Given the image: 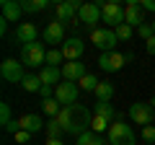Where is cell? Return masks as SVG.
I'll return each mask as SVG.
<instances>
[{
    "label": "cell",
    "instance_id": "1",
    "mask_svg": "<svg viewBox=\"0 0 155 145\" xmlns=\"http://www.w3.org/2000/svg\"><path fill=\"white\" fill-rule=\"evenodd\" d=\"M57 119H60L62 130H65L67 135H75V137H80L83 132H88V127L93 124V117H91V112L85 109L83 104L62 106V112H60Z\"/></svg>",
    "mask_w": 155,
    "mask_h": 145
},
{
    "label": "cell",
    "instance_id": "2",
    "mask_svg": "<svg viewBox=\"0 0 155 145\" xmlns=\"http://www.w3.org/2000/svg\"><path fill=\"white\" fill-rule=\"evenodd\" d=\"M47 52L41 42H34V44H23L21 49V62L26 67H44L47 65Z\"/></svg>",
    "mask_w": 155,
    "mask_h": 145
},
{
    "label": "cell",
    "instance_id": "3",
    "mask_svg": "<svg viewBox=\"0 0 155 145\" xmlns=\"http://www.w3.org/2000/svg\"><path fill=\"white\" fill-rule=\"evenodd\" d=\"M109 145H137V135L129 124L114 122L109 127Z\"/></svg>",
    "mask_w": 155,
    "mask_h": 145
},
{
    "label": "cell",
    "instance_id": "4",
    "mask_svg": "<svg viewBox=\"0 0 155 145\" xmlns=\"http://www.w3.org/2000/svg\"><path fill=\"white\" fill-rule=\"evenodd\" d=\"M91 42L96 44V49H101V55L104 52H114V47H116V34H114V29H93L91 31Z\"/></svg>",
    "mask_w": 155,
    "mask_h": 145
},
{
    "label": "cell",
    "instance_id": "5",
    "mask_svg": "<svg viewBox=\"0 0 155 145\" xmlns=\"http://www.w3.org/2000/svg\"><path fill=\"white\" fill-rule=\"evenodd\" d=\"M101 21L109 29H119L124 23V8L119 3H104L101 5Z\"/></svg>",
    "mask_w": 155,
    "mask_h": 145
},
{
    "label": "cell",
    "instance_id": "6",
    "mask_svg": "<svg viewBox=\"0 0 155 145\" xmlns=\"http://www.w3.org/2000/svg\"><path fill=\"white\" fill-rule=\"evenodd\" d=\"M0 75H3L8 83H23V78H26V72H23V62L3 60V65H0Z\"/></svg>",
    "mask_w": 155,
    "mask_h": 145
},
{
    "label": "cell",
    "instance_id": "7",
    "mask_svg": "<svg viewBox=\"0 0 155 145\" xmlns=\"http://www.w3.org/2000/svg\"><path fill=\"white\" fill-rule=\"evenodd\" d=\"M78 83H70V80H62L60 86L54 88V99L60 101L62 106H70V104H78Z\"/></svg>",
    "mask_w": 155,
    "mask_h": 145
},
{
    "label": "cell",
    "instance_id": "8",
    "mask_svg": "<svg viewBox=\"0 0 155 145\" xmlns=\"http://www.w3.org/2000/svg\"><path fill=\"white\" fill-rule=\"evenodd\" d=\"M124 65H127V57L122 52H104L98 57V67L104 72H116V70H122Z\"/></svg>",
    "mask_w": 155,
    "mask_h": 145
},
{
    "label": "cell",
    "instance_id": "9",
    "mask_svg": "<svg viewBox=\"0 0 155 145\" xmlns=\"http://www.w3.org/2000/svg\"><path fill=\"white\" fill-rule=\"evenodd\" d=\"M129 117H132L134 124H142V127H147V124L155 119V109H153L150 104H140V101H137V104L129 106Z\"/></svg>",
    "mask_w": 155,
    "mask_h": 145
},
{
    "label": "cell",
    "instance_id": "10",
    "mask_svg": "<svg viewBox=\"0 0 155 145\" xmlns=\"http://www.w3.org/2000/svg\"><path fill=\"white\" fill-rule=\"evenodd\" d=\"M78 21L85 23L88 29H96V23L101 21V5L98 3H83V8L78 13Z\"/></svg>",
    "mask_w": 155,
    "mask_h": 145
},
{
    "label": "cell",
    "instance_id": "11",
    "mask_svg": "<svg viewBox=\"0 0 155 145\" xmlns=\"http://www.w3.org/2000/svg\"><path fill=\"white\" fill-rule=\"evenodd\" d=\"M124 23L132 29H140L145 23L142 18V3H137V0H129L127 5H124Z\"/></svg>",
    "mask_w": 155,
    "mask_h": 145
},
{
    "label": "cell",
    "instance_id": "12",
    "mask_svg": "<svg viewBox=\"0 0 155 145\" xmlns=\"http://www.w3.org/2000/svg\"><path fill=\"white\" fill-rule=\"evenodd\" d=\"M62 52H65V60L67 62H78L80 57H83V52H85V44H83L80 36H70V39L62 44Z\"/></svg>",
    "mask_w": 155,
    "mask_h": 145
},
{
    "label": "cell",
    "instance_id": "13",
    "mask_svg": "<svg viewBox=\"0 0 155 145\" xmlns=\"http://www.w3.org/2000/svg\"><path fill=\"white\" fill-rule=\"evenodd\" d=\"M44 42L47 44H52V49H54L57 44H65V26H62L60 21H49V26L44 29Z\"/></svg>",
    "mask_w": 155,
    "mask_h": 145
},
{
    "label": "cell",
    "instance_id": "14",
    "mask_svg": "<svg viewBox=\"0 0 155 145\" xmlns=\"http://www.w3.org/2000/svg\"><path fill=\"white\" fill-rule=\"evenodd\" d=\"M88 72H85V65L80 60L78 62H65L62 65V80H70V83H80Z\"/></svg>",
    "mask_w": 155,
    "mask_h": 145
},
{
    "label": "cell",
    "instance_id": "15",
    "mask_svg": "<svg viewBox=\"0 0 155 145\" xmlns=\"http://www.w3.org/2000/svg\"><path fill=\"white\" fill-rule=\"evenodd\" d=\"M18 127L34 135V132H41V130H44L47 124L41 122V117H39V114H31V112H28V114H23V117L18 119Z\"/></svg>",
    "mask_w": 155,
    "mask_h": 145
},
{
    "label": "cell",
    "instance_id": "16",
    "mask_svg": "<svg viewBox=\"0 0 155 145\" xmlns=\"http://www.w3.org/2000/svg\"><path fill=\"white\" fill-rule=\"evenodd\" d=\"M36 26L34 23H28V21H23V23H18L16 26V39L18 42H23V44H34L36 42Z\"/></svg>",
    "mask_w": 155,
    "mask_h": 145
},
{
    "label": "cell",
    "instance_id": "17",
    "mask_svg": "<svg viewBox=\"0 0 155 145\" xmlns=\"http://www.w3.org/2000/svg\"><path fill=\"white\" fill-rule=\"evenodd\" d=\"M39 78H41V83H44V86L57 88L60 80H62V67H49V65H44V67H41V72H39Z\"/></svg>",
    "mask_w": 155,
    "mask_h": 145
},
{
    "label": "cell",
    "instance_id": "18",
    "mask_svg": "<svg viewBox=\"0 0 155 145\" xmlns=\"http://www.w3.org/2000/svg\"><path fill=\"white\" fill-rule=\"evenodd\" d=\"M96 117L106 119L109 124H114V122H122V114L116 112V109H114L111 104H101V101L96 104Z\"/></svg>",
    "mask_w": 155,
    "mask_h": 145
},
{
    "label": "cell",
    "instance_id": "19",
    "mask_svg": "<svg viewBox=\"0 0 155 145\" xmlns=\"http://www.w3.org/2000/svg\"><path fill=\"white\" fill-rule=\"evenodd\" d=\"M23 13L21 3H16V0H3V18L5 21H18Z\"/></svg>",
    "mask_w": 155,
    "mask_h": 145
},
{
    "label": "cell",
    "instance_id": "20",
    "mask_svg": "<svg viewBox=\"0 0 155 145\" xmlns=\"http://www.w3.org/2000/svg\"><path fill=\"white\" fill-rule=\"evenodd\" d=\"M111 96H114V83L111 80H101L98 88H96V99L101 104H111Z\"/></svg>",
    "mask_w": 155,
    "mask_h": 145
},
{
    "label": "cell",
    "instance_id": "21",
    "mask_svg": "<svg viewBox=\"0 0 155 145\" xmlns=\"http://www.w3.org/2000/svg\"><path fill=\"white\" fill-rule=\"evenodd\" d=\"M41 78H39V75H26V78H23V83H21V88L26 91V93H39V91H41Z\"/></svg>",
    "mask_w": 155,
    "mask_h": 145
},
{
    "label": "cell",
    "instance_id": "22",
    "mask_svg": "<svg viewBox=\"0 0 155 145\" xmlns=\"http://www.w3.org/2000/svg\"><path fill=\"white\" fill-rule=\"evenodd\" d=\"M44 132H47V140H60V135L65 132V130H62L60 119H49L47 127H44Z\"/></svg>",
    "mask_w": 155,
    "mask_h": 145
},
{
    "label": "cell",
    "instance_id": "23",
    "mask_svg": "<svg viewBox=\"0 0 155 145\" xmlns=\"http://www.w3.org/2000/svg\"><path fill=\"white\" fill-rule=\"evenodd\" d=\"M47 5H49L47 0H23V3H21L23 13H39V11H44Z\"/></svg>",
    "mask_w": 155,
    "mask_h": 145
},
{
    "label": "cell",
    "instance_id": "24",
    "mask_svg": "<svg viewBox=\"0 0 155 145\" xmlns=\"http://www.w3.org/2000/svg\"><path fill=\"white\" fill-rule=\"evenodd\" d=\"M41 109H44V114H49L52 119H57V117H60V112H62V109H60V101H57V99L41 101Z\"/></svg>",
    "mask_w": 155,
    "mask_h": 145
},
{
    "label": "cell",
    "instance_id": "25",
    "mask_svg": "<svg viewBox=\"0 0 155 145\" xmlns=\"http://www.w3.org/2000/svg\"><path fill=\"white\" fill-rule=\"evenodd\" d=\"M60 62H65V52H62V47H60V49L54 47V49L47 52V65H49V67H60Z\"/></svg>",
    "mask_w": 155,
    "mask_h": 145
},
{
    "label": "cell",
    "instance_id": "26",
    "mask_svg": "<svg viewBox=\"0 0 155 145\" xmlns=\"http://www.w3.org/2000/svg\"><path fill=\"white\" fill-rule=\"evenodd\" d=\"M78 145H106V143L101 140L98 132H83L80 137H78Z\"/></svg>",
    "mask_w": 155,
    "mask_h": 145
},
{
    "label": "cell",
    "instance_id": "27",
    "mask_svg": "<svg viewBox=\"0 0 155 145\" xmlns=\"http://www.w3.org/2000/svg\"><path fill=\"white\" fill-rule=\"evenodd\" d=\"M98 83H101V80L96 78V75H91V72H88V75H85V78L80 80L78 86H80V91H91V93H96V88H98Z\"/></svg>",
    "mask_w": 155,
    "mask_h": 145
},
{
    "label": "cell",
    "instance_id": "28",
    "mask_svg": "<svg viewBox=\"0 0 155 145\" xmlns=\"http://www.w3.org/2000/svg\"><path fill=\"white\" fill-rule=\"evenodd\" d=\"M114 34H116V39H122V42H127V39H132V34H134V29L132 26H127V23H122L119 29H114Z\"/></svg>",
    "mask_w": 155,
    "mask_h": 145
},
{
    "label": "cell",
    "instance_id": "29",
    "mask_svg": "<svg viewBox=\"0 0 155 145\" xmlns=\"http://www.w3.org/2000/svg\"><path fill=\"white\" fill-rule=\"evenodd\" d=\"M137 34H140V39H145V42H150L155 36V29H153V23H142V26L137 29Z\"/></svg>",
    "mask_w": 155,
    "mask_h": 145
},
{
    "label": "cell",
    "instance_id": "30",
    "mask_svg": "<svg viewBox=\"0 0 155 145\" xmlns=\"http://www.w3.org/2000/svg\"><path fill=\"white\" fill-rule=\"evenodd\" d=\"M0 122H3V130L13 122L11 119V104H0Z\"/></svg>",
    "mask_w": 155,
    "mask_h": 145
},
{
    "label": "cell",
    "instance_id": "31",
    "mask_svg": "<svg viewBox=\"0 0 155 145\" xmlns=\"http://www.w3.org/2000/svg\"><path fill=\"white\" fill-rule=\"evenodd\" d=\"M142 140L147 145H155V124H147V127H142Z\"/></svg>",
    "mask_w": 155,
    "mask_h": 145
},
{
    "label": "cell",
    "instance_id": "32",
    "mask_svg": "<svg viewBox=\"0 0 155 145\" xmlns=\"http://www.w3.org/2000/svg\"><path fill=\"white\" fill-rule=\"evenodd\" d=\"M111 127V124L109 122H106V119H101V117H93V124H91V130H93V132H104V130H109Z\"/></svg>",
    "mask_w": 155,
    "mask_h": 145
},
{
    "label": "cell",
    "instance_id": "33",
    "mask_svg": "<svg viewBox=\"0 0 155 145\" xmlns=\"http://www.w3.org/2000/svg\"><path fill=\"white\" fill-rule=\"evenodd\" d=\"M28 140H31V132H26V130H18V132H16V143H21V145H26Z\"/></svg>",
    "mask_w": 155,
    "mask_h": 145
},
{
    "label": "cell",
    "instance_id": "34",
    "mask_svg": "<svg viewBox=\"0 0 155 145\" xmlns=\"http://www.w3.org/2000/svg\"><path fill=\"white\" fill-rule=\"evenodd\" d=\"M39 93H41V99H54V96H52V93H54V88H52V86H41V91H39Z\"/></svg>",
    "mask_w": 155,
    "mask_h": 145
},
{
    "label": "cell",
    "instance_id": "35",
    "mask_svg": "<svg viewBox=\"0 0 155 145\" xmlns=\"http://www.w3.org/2000/svg\"><path fill=\"white\" fill-rule=\"evenodd\" d=\"M145 49H147V55H153V57H155V36H153L150 42H145Z\"/></svg>",
    "mask_w": 155,
    "mask_h": 145
},
{
    "label": "cell",
    "instance_id": "36",
    "mask_svg": "<svg viewBox=\"0 0 155 145\" xmlns=\"http://www.w3.org/2000/svg\"><path fill=\"white\" fill-rule=\"evenodd\" d=\"M142 8H145V11H153V13H155V0H142Z\"/></svg>",
    "mask_w": 155,
    "mask_h": 145
},
{
    "label": "cell",
    "instance_id": "37",
    "mask_svg": "<svg viewBox=\"0 0 155 145\" xmlns=\"http://www.w3.org/2000/svg\"><path fill=\"white\" fill-rule=\"evenodd\" d=\"M8 31V21H5V18H0V34H5Z\"/></svg>",
    "mask_w": 155,
    "mask_h": 145
},
{
    "label": "cell",
    "instance_id": "38",
    "mask_svg": "<svg viewBox=\"0 0 155 145\" xmlns=\"http://www.w3.org/2000/svg\"><path fill=\"white\" fill-rule=\"evenodd\" d=\"M47 145H65L62 140H47Z\"/></svg>",
    "mask_w": 155,
    "mask_h": 145
},
{
    "label": "cell",
    "instance_id": "39",
    "mask_svg": "<svg viewBox=\"0 0 155 145\" xmlns=\"http://www.w3.org/2000/svg\"><path fill=\"white\" fill-rule=\"evenodd\" d=\"M147 104H150V106H153V109H155V99H150V101H147Z\"/></svg>",
    "mask_w": 155,
    "mask_h": 145
},
{
    "label": "cell",
    "instance_id": "40",
    "mask_svg": "<svg viewBox=\"0 0 155 145\" xmlns=\"http://www.w3.org/2000/svg\"><path fill=\"white\" fill-rule=\"evenodd\" d=\"M153 29H155V21H153Z\"/></svg>",
    "mask_w": 155,
    "mask_h": 145
},
{
    "label": "cell",
    "instance_id": "41",
    "mask_svg": "<svg viewBox=\"0 0 155 145\" xmlns=\"http://www.w3.org/2000/svg\"><path fill=\"white\" fill-rule=\"evenodd\" d=\"M145 145H147V143H145Z\"/></svg>",
    "mask_w": 155,
    "mask_h": 145
}]
</instances>
